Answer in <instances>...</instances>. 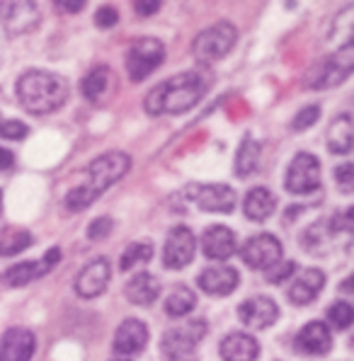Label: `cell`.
<instances>
[{"label": "cell", "instance_id": "1", "mask_svg": "<svg viewBox=\"0 0 354 361\" xmlns=\"http://www.w3.org/2000/svg\"><path fill=\"white\" fill-rule=\"evenodd\" d=\"M209 82L212 80L199 71H187V73L168 78L146 95V102H143L146 112L153 116L187 112L204 97V92L209 90Z\"/></svg>", "mask_w": 354, "mask_h": 361}, {"label": "cell", "instance_id": "2", "mask_svg": "<svg viewBox=\"0 0 354 361\" xmlns=\"http://www.w3.org/2000/svg\"><path fill=\"white\" fill-rule=\"evenodd\" d=\"M129 168H131V158L126 153L109 151V153L99 155V158H95L87 165V180L66 194V199H63L66 209L68 211L87 209L99 194L107 192V187H112L114 182L121 180V177L129 172Z\"/></svg>", "mask_w": 354, "mask_h": 361}, {"label": "cell", "instance_id": "3", "mask_svg": "<svg viewBox=\"0 0 354 361\" xmlns=\"http://www.w3.org/2000/svg\"><path fill=\"white\" fill-rule=\"evenodd\" d=\"M20 104L32 114H51L63 107L68 97V82L49 71H27L18 80Z\"/></svg>", "mask_w": 354, "mask_h": 361}, {"label": "cell", "instance_id": "4", "mask_svg": "<svg viewBox=\"0 0 354 361\" xmlns=\"http://www.w3.org/2000/svg\"><path fill=\"white\" fill-rule=\"evenodd\" d=\"M238 42V30L231 22H219V25L207 27L204 32H199L195 44H192V54L199 63L212 66L216 63L236 47Z\"/></svg>", "mask_w": 354, "mask_h": 361}, {"label": "cell", "instance_id": "5", "mask_svg": "<svg viewBox=\"0 0 354 361\" xmlns=\"http://www.w3.org/2000/svg\"><path fill=\"white\" fill-rule=\"evenodd\" d=\"M207 335V320H190V323L173 327L165 332L160 342V354L165 361H190L197 354V344Z\"/></svg>", "mask_w": 354, "mask_h": 361}, {"label": "cell", "instance_id": "6", "mask_svg": "<svg viewBox=\"0 0 354 361\" xmlns=\"http://www.w3.org/2000/svg\"><path fill=\"white\" fill-rule=\"evenodd\" d=\"M163 61H165V47L160 39H153V37L136 39L129 47V54H126V73H129V78L134 82H141V80H146Z\"/></svg>", "mask_w": 354, "mask_h": 361}, {"label": "cell", "instance_id": "7", "mask_svg": "<svg viewBox=\"0 0 354 361\" xmlns=\"http://www.w3.org/2000/svg\"><path fill=\"white\" fill-rule=\"evenodd\" d=\"M352 68H354V47H352V42H347L345 47L337 49L333 56L328 61H323V63L313 71L311 78H308V85L311 87L340 85V82H345L347 78H350Z\"/></svg>", "mask_w": 354, "mask_h": 361}, {"label": "cell", "instance_id": "8", "mask_svg": "<svg viewBox=\"0 0 354 361\" xmlns=\"http://www.w3.org/2000/svg\"><path fill=\"white\" fill-rule=\"evenodd\" d=\"M286 192L311 194L320 187V160L311 153H298L286 170Z\"/></svg>", "mask_w": 354, "mask_h": 361}, {"label": "cell", "instance_id": "9", "mask_svg": "<svg viewBox=\"0 0 354 361\" xmlns=\"http://www.w3.org/2000/svg\"><path fill=\"white\" fill-rule=\"evenodd\" d=\"M240 257L252 269L267 271L269 267L281 262V243L274 235H269V233H260V235H252L240 247Z\"/></svg>", "mask_w": 354, "mask_h": 361}, {"label": "cell", "instance_id": "10", "mask_svg": "<svg viewBox=\"0 0 354 361\" xmlns=\"http://www.w3.org/2000/svg\"><path fill=\"white\" fill-rule=\"evenodd\" d=\"M187 197L209 214H231L238 202L236 192L228 185H192L187 187Z\"/></svg>", "mask_w": 354, "mask_h": 361}, {"label": "cell", "instance_id": "11", "mask_svg": "<svg viewBox=\"0 0 354 361\" xmlns=\"http://www.w3.org/2000/svg\"><path fill=\"white\" fill-rule=\"evenodd\" d=\"M197 252V238L187 226H175L168 233V240H165L163 250V264L168 269H182L195 259Z\"/></svg>", "mask_w": 354, "mask_h": 361}, {"label": "cell", "instance_id": "12", "mask_svg": "<svg viewBox=\"0 0 354 361\" xmlns=\"http://www.w3.org/2000/svg\"><path fill=\"white\" fill-rule=\"evenodd\" d=\"M109 279H112V267L104 257H97L83 267L80 274L75 276V293L83 298H97L99 293H104Z\"/></svg>", "mask_w": 354, "mask_h": 361}, {"label": "cell", "instance_id": "13", "mask_svg": "<svg viewBox=\"0 0 354 361\" xmlns=\"http://www.w3.org/2000/svg\"><path fill=\"white\" fill-rule=\"evenodd\" d=\"M61 259V250L59 247H51L47 255L39 259V262H20L15 267H10L8 271L3 274V281L8 286H25L30 284V281L39 279L42 274H47V271H51V267H56Z\"/></svg>", "mask_w": 354, "mask_h": 361}, {"label": "cell", "instance_id": "14", "mask_svg": "<svg viewBox=\"0 0 354 361\" xmlns=\"http://www.w3.org/2000/svg\"><path fill=\"white\" fill-rule=\"evenodd\" d=\"M238 318L243 320V325L264 330V327L276 323L279 308H276V303L269 296H252L238 305Z\"/></svg>", "mask_w": 354, "mask_h": 361}, {"label": "cell", "instance_id": "15", "mask_svg": "<svg viewBox=\"0 0 354 361\" xmlns=\"http://www.w3.org/2000/svg\"><path fill=\"white\" fill-rule=\"evenodd\" d=\"M0 22L13 35H27L39 22V8L35 3H0Z\"/></svg>", "mask_w": 354, "mask_h": 361}, {"label": "cell", "instance_id": "16", "mask_svg": "<svg viewBox=\"0 0 354 361\" xmlns=\"http://www.w3.org/2000/svg\"><path fill=\"white\" fill-rule=\"evenodd\" d=\"M294 347L301 354H306V357H323V354H328L330 347H333L330 327L325 323H318V320L303 325V330L298 332L294 340Z\"/></svg>", "mask_w": 354, "mask_h": 361}, {"label": "cell", "instance_id": "17", "mask_svg": "<svg viewBox=\"0 0 354 361\" xmlns=\"http://www.w3.org/2000/svg\"><path fill=\"white\" fill-rule=\"evenodd\" d=\"M37 340L25 327H10L0 340V361H30Z\"/></svg>", "mask_w": 354, "mask_h": 361}, {"label": "cell", "instance_id": "18", "mask_svg": "<svg viewBox=\"0 0 354 361\" xmlns=\"http://www.w3.org/2000/svg\"><path fill=\"white\" fill-rule=\"evenodd\" d=\"M238 250L236 233L228 226H209L202 235V252L209 259H228Z\"/></svg>", "mask_w": 354, "mask_h": 361}, {"label": "cell", "instance_id": "19", "mask_svg": "<svg viewBox=\"0 0 354 361\" xmlns=\"http://www.w3.org/2000/svg\"><path fill=\"white\" fill-rule=\"evenodd\" d=\"M148 344V327L146 323L136 318L124 320L117 327V335H114V352L124 354V357H131V354L143 352Z\"/></svg>", "mask_w": 354, "mask_h": 361}, {"label": "cell", "instance_id": "20", "mask_svg": "<svg viewBox=\"0 0 354 361\" xmlns=\"http://www.w3.org/2000/svg\"><path fill=\"white\" fill-rule=\"evenodd\" d=\"M240 284V274L233 267H209L199 274V288L209 296H228Z\"/></svg>", "mask_w": 354, "mask_h": 361}, {"label": "cell", "instance_id": "21", "mask_svg": "<svg viewBox=\"0 0 354 361\" xmlns=\"http://www.w3.org/2000/svg\"><path fill=\"white\" fill-rule=\"evenodd\" d=\"M323 286H325V274L320 269H315V267H308V269H303L301 274L291 281L289 301L296 305H308L320 296Z\"/></svg>", "mask_w": 354, "mask_h": 361}, {"label": "cell", "instance_id": "22", "mask_svg": "<svg viewBox=\"0 0 354 361\" xmlns=\"http://www.w3.org/2000/svg\"><path fill=\"white\" fill-rule=\"evenodd\" d=\"M219 352L224 361H255L260 357V344L248 332H231L224 337Z\"/></svg>", "mask_w": 354, "mask_h": 361}, {"label": "cell", "instance_id": "23", "mask_svg": "<svg viewBox=\"0 0 354 361\" xmlns=\"http://www.w3.org/2000/svg\"><path fill=\"white\" fill-rule=\"evenodd\" d=\"M160 296V279L156 274L141 271L126 284V298L134 305H151L156 303Z\"/></svg>", "mask_w": 354, "mask_h": 361}, {"label": "cell", "instance_id": "24", "mask_svg": "<svg viewBox=\"0 0 354 361\" xmlns=\"http://www.w3.org/2000/svg\"><path fill=\"white\" fill-rule=\"evenodd\" d=\"M243 209H245V216L250 221H267L276 209V197L267 187H255V190L248 192Z\"/></svg>", "mask_w": 354, "mask_h": 361}, {"label": "cell", "instance_id": "25", "mask_svg": "<svg viewBox=\"0 0 354 361\" xmlns=\"http://www.w3.org/2000/svg\"><path fill=\"white\" fill-rule=\"evenodd\" d=\"M328 146L333 153H350L354 146V124L350 114H340L328 129Z\"/></svg>", "mask_w": 354, "mask_h": 361}, {"label": "cell", "instance_id": "26", "mask_svg": "<svg viewBox=\"0 0 354 361\" xmlns=\"http://www.w3.org/2000/svg\"><path fill=\"white\" fill-rule=\"evenodd\" d=\"M260 151H262V148H260V143L255 141V138H250V136L243 138L240 148H238V153H236V177L248 180V177L257 170Z\"/></svg>", "mask_w": 354, "mask_h": 361}, {"label": "cell", "instance_id": "27", "mask_svg": "<svg viewBox=\"0 0 354 361\" xmlns=\"http://www.w3.org/2000/svg\"><path fill=\"white\" fill-rule=\"evenodd\" d=\"M197 305V293L190 286H177L168 298H165V313L170 318H185Z\"/></svg>", "mask_w": 354, "mask_h": 361}, {"label": "cell", "instance_id": "28", "mask_svg": "<svg viewBox=\"0 0 354 361\" xmlns=\"http://www.w3.org/2000/svg\"><path fill=\"white\" fill-rule=\"evenodd\" d=\"M107 82H109V68L107 66H95V68L80 80V92L85 95V99H90V102H99L104 90H107Z\"/></svg>", "mask_w": 354, "mask_h": 361}, {"label": "cell", "instance_id": "29", "mask_svg": "<svg viewBox=\"0 0 354 361\" xmlns=\"http://www.w3.org/2000/svg\"><path fill=\"white\" fill-rule=\"evenodd\" d=\"M32 245V235L27 231L20 228H10L0 238V257H15L22 250H27Z\"/></svg>", "mask_w": 354, "mask_h": 361}, {"label": "cell", "instance_id": "30", "mask_svg": "<svg viewBox=\"0 0 354 361\" xmlns=\"http://www.w3.org/2000/svg\"><path fill=\"white\" fill-rule=\"evenodd\" d=\"M151 257H153V245H151V243H146V240H143V243H131V245L121 252L119 269L126 271V269H131V267L146 264Z\"/></svg>", "mask_w": 354, "mask_h": 361}, {"label": "cell", "instance_id": "31", "mask_svg": "<svg viewBox=\"0 0 354 361\" xmlns=\"http://www.w3.org/2000/svg\"><path fill=\"white\" fill-rule=\"evenodd\" d=\"M328 320L335 330H347L354 320V310L347 301H337L328 308Z\"/></svg>", "mask_w": 354, "mask_h": 361}, {"label": "cell", "instance_id": "32", "mask_svg": "<svg viewBox=\"0 0 354 361\" xmlns=\"http://www.w3.org/2000/svg\"><path fill=\"white\" fill-rule=\"evenodd\" d=\"M318 119H320V107H318V104L303 107L301 112L294 116V121H291V129H294V131H306V129H311Z\"/></svg>", "mask_w": 354, "mask_h": 361}, {"label": "cell", "instance_id": "33", "mask_svg": "<svg viewBox=\"0 0 354 361\" xmlns=\"http://www.w3.org/2000/svg\"><path fill=\"white\" fill-rule=\"evenodd\" d=\"M291 274H296V264L294 262H279V264L269 267V269L264 271V279H267L269 284H281V281L289 279Z\"/></svg>", "mask_w": 354, "mask_h": 361}, {"label": "cell", "instance_id": "34", "mask_svg": "<svg viewBox=\"0 0 354 361\" xmlns=\"http://www.w3.org/2000/svg\"><path fill=\"white\" fill-rule=\"evenodd\" d=\"M27 133H30V129L22 121H0V136L8 138V141H22Z\"/></svg>", "mask_w": 354, "mask_h": 361}, {"label": "cell", "instance_id": "35", "mask_svg": "<svg viewBox=\"0 0 354 361\" xmlns=\"http://www.w3.org/2000/svg\"><path fill=\"white\" fill-rule=\"evenodd\" d=\"M112 226H114V221L109 219V216H99V219H95L90 224V228H87V238H90V240H102V238H107L109 233H112Z\"/></svg>", "mask_w": 354, "mask_h": 361}, {"label": "cell", "instance_id": "36", "mask_svg": "<svg viewBox=\"0 0 354 361\" xmlns=\"http://www.w3.org/2000/svg\"><path fill=\"white\" fill-rule=\"evenodd\" d=\"M95 22H97V27H102V30H109V27H114L119 22V13L112 8V5H104V8L97 10Z\"/></svg>", "mask_w": 354, "mask_h": 361}, {"label": "cell", "instance_id": "37", "mask_svg": "<svg viewBox=\"0 0 354 361\" xmlns=\"http://www.w3.org/2000/svg\"><path fill=\"white\" fill-rule=\"evenodd\" d=\"M335 180L337 185L342 187V192H352V185H354V165L345 163L335 170Z\"/></svg>", "mask_w": 354, "mask_h": 361}, {"label": "cell", "instance_id": "38", "mask_svg": "<svg viewBox=\"0 0 354 361\" xmlns=\"http://www.w3.org/2000/svg\"><path fill=\"white\" fill-rule=\"evenodd\" d=\"M134 10L141 18H148V15H156L160 10V3L158 0H141V3H134Z\"/></svg>", "mask_w": 354, "mask_h": 361}, {"label": "cell", "instance_id": "39", "mask_svg": "<svg viewBox=\"0 0 354 361\" xmlns=\"http://www.w3.org/2000/svg\"><path fill=\"white\" fill-rule=\"evenodd\" d=\"M13 165H15V155H13V151H8V148L0 146V172L10 170Z\"/></svg>", "mask_w": 354, "mask_h": 361}, {"label": "cell", "instance_id": "40", "mask_svg": "<svg viewBox=\"0 0 354 361\" xmlns=\"http://www.w3.org/2000/svg\"><path fill=\"white\" fill-rule=\"evenodd\" d=\"M54 8L63 10V13H80V10L85 8V3H83V0H78V3H68V0H63V3H54Z\"/></svg>", "mask_w": 354, "mask_h": 361}, {"label": "cell", "instance_id": "41", "mask_svg": "<svg viewBox=\"0 0 354 361\" xmlns=\"http://www.w3.org/2000/svg\"><path fill=\"white\" fill-rule=\"evenodd\" d=\"M0 202H3V192H0Z\"/></svg>", "mask_w": 354, "mask_h": 361}]
</instances>
